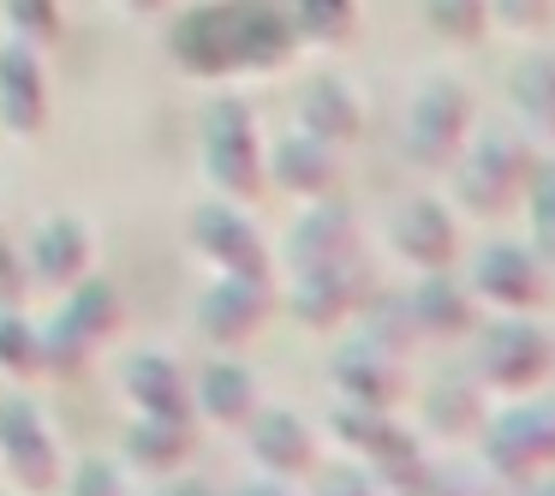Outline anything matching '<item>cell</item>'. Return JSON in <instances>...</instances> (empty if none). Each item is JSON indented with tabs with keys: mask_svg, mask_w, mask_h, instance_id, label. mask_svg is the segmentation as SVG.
<instances>
[{
	"mask_svg": "<svg viewBox=\"0 0 555 496\" xmlns=\"http://www.w3.org/2000/svg\"><path fill=\"white\" fill-rule=\"evenodd\" d=\"M204 156L221 192L251 198L263 186V162H257V132H251V109L245 102H216L204 126Z\"/></svg>",
	"mask_w": 555,
	"mask_h": 496,
	"instance_id": "obj_1",
	"label": "cell"
},
{
	"mask_svg": "<svg viewBox=\"0 0 555 496\" xmlns=\"http://www.w3.org/2000/svg\"><path fill=\"white\" fill-rule=\"evenodd\" d=\"M466 120H472L466 90L448 85V78L424 85L418 102H412V114H406V150H412V162L442 168V162L460 150V138H466Z\"/></svg>",
	"mask_w": 555,
	"mask_h": 496,
	"instance_id": "obj_2",
	"label": "cell"
},
{
	"mask_svg": "<svg viewBox=\"0 0 555 496\" xmlns=\"http://www.w3.org/2000/svg\"><path fill=\"white\" fill-rule=\"evenodd\" d=\"M531 180V156L514 132H490L460 168V198L472 209H507Z\"/></svg>",
	"mask_w": 555,
	"mask_h": 496,
	"instance_id": "obj_3",
	"label": "cell"
},
{
	"mask_svg": "<svg viewBox=\"0 0 555 496\" xmlns=\"http://www.w3.org/2000/svg\"><path fill=\"white\" fill-rule=\"evenodd\" d=\"M0 455H7V467H13V479L25 484V491H49V484L61 479V455H54L49 424H42L37 407H25V400H7V407H0Z\"/></svg>",
	"mask_w": 555,
	"mask_h": 496,
	"instance_id": "obj_4",
	"label": "cell"
},
{
	"mask_svg": "<svg viewBox=\"0 0 555 496\" xmlns=\"http://www.w3.org/2000/svg\"><path fill=\"white\" fill-rule=\"evenodd\" d=\"M478 371L490 377L495 389H531L550 371V341L531 323H495L490 335L478 341Z\"/></svg>",
	"mask_w": 555,
	"mask_h": 496,
	"instance_id": "obj_5",
	"label": "cell"
},
{
	"mask_svg": "<svg viewBox=\"0 0 555 496\" xmlns=\"http://www.w3.org/2000/svg\"><path fill=\"white\" fill-rule=\"evenodd\" d=\"M269 317V281L263 276H228L197 300V329L209 341H245Z\"/></svg>",
	"mask_w": 555,
	"mask_h": 496,
	"instance_id": "obj_6",
	"label": "cell"
},
{
	"mask_svg": "<svg viewBox=\"0 0 555 496\" xmlns=\"http://www.w3.org/2000/svg\"><path fill=\"white\" fill-rule=\"evenodd\" d=\"M555 460V407H531V412H507L490 431V467L507 479H531V472Z\"/></svg>",
	"mask_w": 555,
	"mask_h": 496,
	"instance_id": "obj_7",
	"label": "cell"
},
{
	"mask_svg": "<svg viewBox=\"0 0 555 496\" xmlns=\"http://www.w3.org/2000/svg\"><path fill=\"white\" fill-rule=\"evenodd\" d=\"M371 276H364V264H328V269H305L299 276V293H293V305H299L305 323H335V317H359L364 300H371Z\"/></svg>",
	"mask_w": 555,
	"mask_h": 496,
	"instance_id": "obj_8",
	"label": "cell"
},
{
	"mask_svg": "<svg viewBox=\"0 0 555 496\" xmlns=\"http://www.w3.org/2000/svg\"><path fill=\"white\" fill-rule=\"evenodd\" d=\"M233 18V61L240 66H281L293 49V18L281 13L275 0H228Z\"/></svg>",
	"mask_w": 555,
	"mask_h": 496,
	"instance_id": "obj_9",
	"label": "cell"
},
{
	"mask_svg": "<svg viewBox=\"0 0 555 496\" xmlns=\"http://www.w3.org/2000/svg\"><path fill=\"white\" fill-rule=\"evenodd\" d=\"M472 288L490 305H502V311H531V305H543V269H538V257L519 252V245H490V252L478 257Z\"/></svg>",
	"mask_w": 555,
	"mask_h": 496,
	"instance_id": "obj_10",
	"label": "cell"
},
{
	"mask_svg": "<svg viewBox=\"0 0 555 496\" xmlns=\"http://www.w3.org/2000/svg\"><path fill=\"white\" fill-rule=\"evenodd\" d=\"M192 245L209 252L228 276H269V257L257 245L251 221H240L233 209H197L192 216Z\"/></svg>",
	"mask_w": 555,
	"mask_h": 496,
	"instance_id": "obj_11",
	"label": "cell"
},
{
	"mask_svg": "<svg viewBox=\"0 0 555 496\" xmlns=\"http://www.w3.org/2000/svg\"><path fill=\"white\" fill-rule=\"evenodd\" d=\"M173 54H180L192 73H233V18H228V0L216 7H192V13L173 25Z\"/></svg>",
	"mask_w": 555,
	"mask_h": 496,
	"instance_id": "obj_12",
	"label": "cell"
},
{
	"mask_svg": "<svg viewBox=\"0 0 555 496\" xmlns=\"http://www.w3.org/2000/svg\"><path fill=\"white\" fill-rule=\"evenodd\" d=\"M352 245H359V228H352V209L340 204H323L311 209V216L299 221V233H293V264L305 269H328V264H347Z\"/></svg>",
	"mask_w": 555,
	"mask_h": 496,
	"instance_id": "obj_13",
	"label": "cell"
},
{
	"mask_svg": "<svg viewBox=\"0 0 555 496\" xmlns=\"http://www.w3.org/2000/svg\"><path fill=\"white\" fill-rule=\"evenodd\" d=\"M42 114H49V97H42V73L30 61V49H0V120L13 132H37Z\"/></svg>",
	"mask_w": 555,
	"mask_h": 496,
	"instance_id": "obj_14",
	"label": "cell"
},
{
	"mask_svg": "<svg viewBox=\"0 0 555 496\" xmlns=\"http://www.w3.org/2000/svg\"><path fill=\"white\" fill-rule=\"evenodd\" d=\"M395 245H400V257H406V264L442 269L448 257H454V221L442 216V204L418 198V204H406L395 216Z\"/></svg>",
	"mask_w": 555,
	"mask_h": 496,
	"instance_id": "obj_15",
	"label": "cell"
},
{
	"mask_svg": "<svg viewBox=\"0 0 555 496\" xmlns=\"http://www.w3.org/2000/svg\"><path fill=\"white\" fill-rule=\"evenodd\" d=\"M126 389H132V400L150 412V419H192V389H185V377L173 371V359L138 353V359L126 365Z\"/></svg>",
	"mask_w": 555,
	"mask_h": 496,
	"instance_id": "obj_16",
	"label": "cell"
},
{
	"mask_svg": "<svg viewBox=\"0 0 555 496\" xmlns=\"http://www.w3.org/2000/svg\"><path fill=\"white\" fill-rule=\"evenodd\" d=\"M275 180L287 186V192L323 198L328 186H335V144H323V138H311V132L281 138L275 144Z\"/></svg>",
	"mask_w": 555,
	"mask_h": 496,
	"instance_id": "obj_17",
	"label": "cell"
},
{
	"mask_svg": "<svg viewBox=\"0 0 555 496\" xmlns=\"http://www.w3.org/2000/svg\"><path fill=\"white\" fill-rule=\"evenodd\" d=\"M251 448H257V455H263L275 472H311V460H317L311 431H305L293 412H263V419L251 424Z\"/></svg>",
	"mask_w": 555,
	"mask_h": 496,
	"instance_id": "obj_18",
	"label": "cell"
},
{
	"mask_svg": "<svg viewBox=\"0 0 555 496\" xmlns=\"http://www.w3.org/2000/svg\"><path fill=\"white\" fill-rule=\"evenodd\" d=\"M37 276L42 281H78L90 269V233L78 228L73 216H61V221H49V228L37 233Z\"/></svg>",
	"mask_w": 555,
	"mask_h": 496,
	"instance_id": "obj_19",
	"label": "cell"
},
{
	"mask_svg": "<svg viewBox=\"0 0 555 496\" xmlns=\"http://www.w3.org/2000/svg\"><path fill=\"white\" fill-rule=\"evenodd\" d=\"M299 120H305V132H311V138L340 144V138L359 132V102H352L335 78H317V85L299 97Z\"/></svg>",
	"mask_w": 555,
	"mask_h": 496,
	"instance_id": "obj_20",
	"label": "cell"
},
{
	"mask_svg": "<svg viewBox=\"0 0 555 496\" xmlns=\"http://www.w3.org/2000/svg\"><path fill=\"white\" fill-rule=\"evenodd\" d=\"M335 389L347 400H359V407H388L395 400V359H383V353H340L335 359Z\"/></svg>",
	"mask_w": 555,
	"mask_h": 496,
	"instance_id": "obj_21",
	"label": "cell"
},
{
	"mask_svg": "<svg viewBox=\"0 0 555 496\" xmlns=\"http://www.w3.org/2000/svg\"><path fill=\"white\" fill-rule=\"evenodd\" d=\"M197 400H204V412H209V419H221V424H251L257 383L240 371V365H216V371H204Z\"/></svg>",
	"mask_w": 555,
	"mask_h": 496,
	"instance_id": "obj_22",
	"label": "cell"
},
{
	"mask_svg": "<svg viewBox=\"0 0 555 496\" xmlns=\"http://www.w3.org/2000/svg\"><path fill=\"white\" fill-rule=\"evenodd\" d=\"M412 317H418V335H460L472 323V305L454 281L430 276L418 293H412Z\"/></svg>",
	"mask_w": 555,
	"mask_h": 496,
	"instance_id": "obj_23",
	"label": "cell"
},
{
	"mask_svg": "<svg viewBox=\"0 0 555 496\" xmlns=\"http://www.w3.org/2000/svg\"><path fill=\"white\" fill-rule=\"evenodd\" d=\"M514 102L531 120V132L555 138V61H526L514 73Z\"/></svg>",
	"mask_w": 555,
	"mask_h": 496,
	"instance_id": "obj_24",
	"label": "cell"
},
{
	"mask_svg": "<svg viewBox=\"0 0 555 496\" xmlns=\"http://www.w3.org/2000/svg\"><path fill=\"white\" fill-rule=\"evenodd\" d=\"M359 317H371V341L388 353V359H395V353H406V347H412V335H418L412 300H388V293H371Z\"/></svg>",
	"mask_w": 555,
	"mask_h": 496,
	"instance_id": "obj_25",
	"label": "cell"
},
{
	"mask_svg": "<svg viewBox=\"0 0 555 496\" xmlns=\"http://www.w3.org/2000/svg\"><path fill=\"white\" fill-rule=\"evenodd\" d=\"M185 448H192V419H150L132 431V460H150V467H173V460H185Z\"/></svg>",
	"mask_w": 555,
	"mask_h": 496,
	"instance_id": "obj_26",
	"label": "cell"
},
{
	"mask_svg": "<svg viewBox=\"0 0 555 496\" xmlns=\"http://www.w3.org/2000/svg\"><path fill=\"white\" fill-rule=\"evenodd\" d=\"M364 455L376 460V472H383V479H395L400 491H412V484L424 479V455H418V443H412L406 431H395V424H383V431H376V443L364 448Z\"/></svg>",
	"mask_w": 555,
	"mask_h": 496,
	"instance_id": "obj_27",
	"label": "cell"
},
{
	"mask_svg": "<svg viewBox=\"0 0 555 496\" xmlns=\"http://www.w3.org/2000/svg\"><path fill=\"white\" fill-rule=\"evenodd\" d=\"M293 25H305L317 42H340L352 30V0H275Z\"/></svg>",
	"mask_w": 555,
	"mask_h": 496,
	"instance_id": "obj_28",
	"label": "cell"
},
{
	"mask_svg": "<svg viewBox=\"0 0 555 496\" xmlns=\"http://www.w3.org/2000/svg\"><path fill=\"white\" fill-rule=\"evenodd\" d=\"M66 317H73L90 341H102L114 323H120V300H114L108 281H85V288L73 293V305H66Z\"/></svg>",
	"mask_w": 555,
	"mask_h": 496,
	"instance_id": "obj_29",
	"label": "cell"
},
{
	"mask_svg": "<svg viewBox=\"0 0 555 496\" xmlns=\"http://www.w3.org/2000/svg\"><path fill=\"white\" fill-rule=\"evenodd\" d=\"M85 353H90V335L73 323V317L37 329V359H42V371H78V365H85Z\"/></svg>",
	"mask_w": 555,
	"mask_h": 496,
	"instance_id": "obj_30",
	"label": "cell"
},
{
	"mask_svg": "<svg viewBox=\"0 0 555 496\" xmlns=\"http://www.w3.org/2000/svg\"><path fill=\"white\" fill-rule=\"evenodd\" d=\"M531 228H538V257L555 264V162L531 168Z\"/></svg>",
	"mask_w": 555,
	"mask_h": 496,
	"instance_id": "obj_31",
	"label": "cell"
},
{
	"mask_svg": "<svg viewBox=\"0 0 555 496\" xmlns=\"http://www.w3.org/2000/svg\"><path fill=\"white\" fill-rule=\"evenodd\" d=\"M424 7H430V25L454 42H472L490 18V0H424Z\"/></svg>",
	"mask_w": 555,
	"mask_h": 496,
	"instance_id": "obj_32",
	"label": "cell"
},
{
	"mask_svg": "<svg viewBox=\"0 0 555 496\" xmlns=\"http://www.w3.org/2000/svg\"><path fill=\"white\" fill-rule=\"evenodd\" d=\"M7 18L25 42H54L61 37V7L54 0H7Z\"/></svg>",
	"mask_w": 555,
	"mask_h": 496,
	"instance_id": "obj_33",
	"label": "cell"
},
{
	"mask_svg": "<svg viewBox=\"0 0 555 496\" xmlns=\"http://www.w3.org/2000/svg\"><path fill=\"white\" fill-rule=\"evenodd\" d=\"M0 365H7V371H42L37 329L18 323V317H0Z\"/></svg>",
	"mask_w": 555,
	"mask_h": 496,
	"instance_id": "obj_34",
	"label": "cell"
},
{
	"mask_svg": "<svg viewBox=\"0 0 555 496\" xmlns=\"http://www.w3.org/2000/svg\"><path fill=\"white\" fill-rule=\"evenodd\" d=\"M430 419L448 424V431H466V424L478 419V395H472L466 383H442V389L430 395Z\"/></svg>",
	"mask_w": 555,
	"mask_h": 496,
	"instance_id": "obj_35",
	"label": "cell"
},
{
	"mask_svg": "<svg viewBox=\"0 0 555 496\" xmlns=\"http://www.w3.org/2000/svg\"><path fill=\"white\" fill-rule=\"evenodd\" d=\"M73 496H126V484H120V472H114L108 460H85Z\"/></svg>",
	"mask_w": 555,
	"mask_h": 496,
	"instance_id": "obj_36",
	"label": "cell"
},
{
	"mask_svg": "<svg viewBox=\"0 0 555 496\" xmlns=\"http://www.w3.org/2000/svg\"><path fill=\"white\" fill-rule=\"evenodd\" d=\"M495 13L519 30H543L550 25V0H495Z\"/></svg>",
	"mask_w": 555,
	"mask_h": 496,
	"instance_id": "obj_37",
	"label": "cell"
},
{
	"mask_svg": "<svg viewBox=\"0 0 555 496\" xmlns=\"http://www.w3.org/2000/svg\"><path fill=\"white\" fill-rule=\"evenodd\" d=\"M317 496H376V491H371V479H364V472H352V467H335V472H323V484H317Z\"/></svg>",
	"mask_w": 555,
	"mask_h": 496,
	"instance_id": "obj_38",
	"label": "cell"
},
{
	"mask_svg": "<svg viewBox=\"0 0 555 496\" xmlns=\"http://www.w3.org/2000/svg\"><path fill=\"white\" fill-rule=\"evenodd\" d=\"M18 293H25V276H18V257L7 252V240H0V300L18 305Z\"/></svg>",
	"mask_w": 555,
	"mask_h": 496,
	"instance_id": "obj_39",
	"label": "cell"
},
{
	"mask_svg": "<svg viewBox=\"0 0 555 496\" xmlns=\"http://www.w3.org/2000/svg\"><path fill=\"white\" fill-rule=\"evenodd\" d=\"M126 7H138V13H156L162 0H126Z\"/></svg>",
	"mask_w": 555,
	"mask_h": 496,
	"instance_id": "obj_40",
	"label": "cell"
},
{
	"mask_svg": "<svg viewBox=\"0 0 555 496\" xmlns=\"http://www.w3.org/2000/svg\"><path fill=\"white\" fill-rule=\"evenodd\" d=\"M245 496H281V491H269V484H251V491H245Z\"/></svg>",
	"mask_w": 555,
	"mask_h": 496,
	"instance_id": "obj_41",
	"label": "cell"
}]
</instances>
